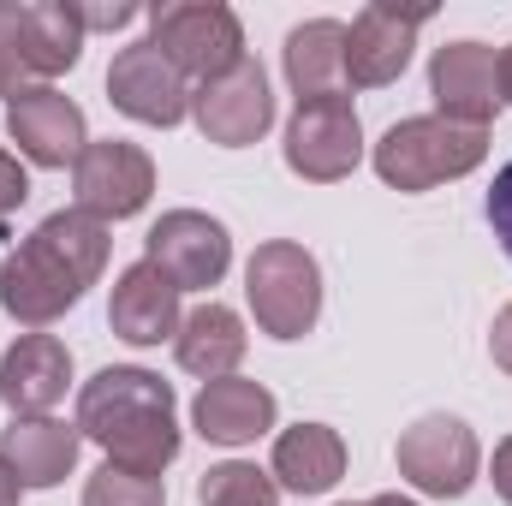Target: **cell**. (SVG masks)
Here are the masks:
<instances>
[{
  "label": "cell",
  "instance_id": "cell-11",
  "mask_svg": "<svg viewBox=\"0 0 512 506\" xmlns=\"http://www.w3.org/2000/svg\"><path fill=\"white\" fill-rule=\"evenodd\" d=\"M108 102L137 120V126H179L185 114H191V84L173 72V60L161 54V48H149V42H131L114 54V66H108Z\"/></svg>",
  "mask_w": 512,
  "mask_h": 506
},
{
  "label": "cell",
  "instance_id": "cell-8",
  "mask_svg": "<svg viewBox=\"0 0 512 506\" xmlns=\"http://www.w3.org/2000/svg\"><path fill=\"white\" fill-rule=\"evenodd\" d=\"M72 191H78L84 215H96V221H131L155 197V161H149V149H137L126 137L84 143V155L72 167Z\"/></svg>",
  "mask_w": 512,
  "mask_h": 506
},
{
  "label": "cell",
  "instance_id": "cell-24",
  "mask_svg": "<svg viewBox=\"0 0 512 506\" xmlns=\"http://www.w3.org/2000/svg\"><path fill=\"white\" fill-rule=\"evenodd\" d=\"M197 506H280V489H274L268 471H256L245 459H227V465H209L203 471Z\"/></svg>",
  "mask_w": 512,
  "mask_h": 506
},
{
  "label": "cell",
  "instance_id": "cell-33",
  "mask_svg": "<svg viewBox=\"0 0 512 506\" xmlns=\"http://www.w3.org/2000/svg\"><path fill=\"white\" fill-rule=\"evenodd\" d=\"M501 102H512V48H501Z\"/></svg>",
  "mask_w": 512,
  "mask_h": 506
},
{
  "label": "cell",
  "instance_id": "cell-34",
  "mask_svg": "<svg viewBox=\"0 0 512 506\" xmlns=\"http://www.w3.org/2000/svg\"><path fill=\"white\" fill-rule=\"evenodd\" d=\"M364 506H417V501H405V495H376V501H364Z\"/></svg>",
  "mask_w": 512,
  "mask_h": 506
},
{
  "label": "cell",
  "instance_id": "cell-7",
  "mask_svg": "<svg viewBox=\"0 0 512 506\" xmlns=\"http://www.w3.org/2000/svg\"><path fill=\"white\" fill-rule=\"evenodd\" d=\"M143 262H155L179 292H209L233 268V239L203 209H167L143 239Z\"/></svg>",
  "mask_w": 512,
  "mask_h": 506
},
{
  "label": "cell",
  "instance_id": "cell-10",
  "mask_svg": "<svg viewBox=\"0 0 512 506\" xmlns=\"http://www.w3.org/2000/svg\"><path fill=\"white\" fill-rule=\"evenodd\" d=\"M429 96L441 120L489 131V120L507 108L501 102V54L489 42H447L429 60Z\"/></svg>",
  "mask_w": 512,
  "mask_h": 506
},
{
  "label": "cell",
  "instance_id": "cell-14",
  "mask_svg": "<svg viewBox=\"0 0 512 506\" xmlns=\"http://www.w3.org/2000/svg\"><path fill=\"white\" fill-rule=\"evenodd\" d=\"M78 298H84V280H78L54 251H42L36 239H24L18 251H6V262H0V304H6L12 322L48 328V322H60Z\"/></svg>",
  "mask_w": 512,
  "mask_h": 506
},
{
  "label": "cell",
  "instance_id": "cell-6",
  "mask_svg": "<svg viewBox=\"0 0 512 506\" xmlns=\"http://www.w3.org/2000/svg\"><path fill=\"white\" fill-rule=\"evenodd\" d=\"M364 161V126L352 96H322L298 102L286 120V167L310 185H340Z\"/></svg>",
  "mask_w": 512,
  "mask_h": 506
},
{
  "label": "cell",
  "instance_id": "cell-9",
  "mask_svg": "<svg viewBox=\"0 0 512 506\" xmlns=\"http://www.w3.org/2000/svg\"><path fill=\"white\" fill-rule=\"evenodd\" d=\"M0 48H12L30 78H60L84 54V24H78L72 0H6Z\"/></svg>",
  "mask_w": 512,
  "mask_h": 506
},
{
  "label": "cell",
  "instance_id": "cell-16",
  "mask_svg": "<svg viewBox=\"0 0 512 506\" xmlns=\"http://www.w3.org/2000/svg\"><path fill=\"white\" fill-rule=\"evenodd\" d=\"M66 381H72V352L54 334H24L0 358V399L12 417H48L66 399Z\"/></svg>",
  "mask_w": 512,
  "mask_h": 506
},
{
  "label": "cell",
  "instance_id": "cell-1",
  "mask_svg": "<svg viewBox=\"0 0 512 506\" xmlns=\"http://www.w3.org/2000/svg\"><path fill=\"white\" fill-rule=\"evenodd\" d=\"M78 435L108 453V465L161 477L179 459V417H173V387L155 370L108 364L78 387Z\"/></svg>",
  "mask_w": 512,
  "mask_h": 506
},
{
  "label": "cell",
  "instance_id": "cell-2",
  "mask_svg": "<svg viewBox=\"0 0 512 506\" xmlns=\"http://www.w3.org/2000/svg\"><path fill=\"white\" fill-rule=\"evenodd\" d=\"M489 155V131L459 126V120H441V114H417V120H399L382 131L376 143V173L393 191H435L447 179H465L477 173Z\"/></svg>",
  "mask_w": 512,
  "mask_h": 506
},
{
  "label": "cell",
  "instance_id": "cell-4",
  "mask_svg": "<svg viewBox=\"0 0 512 506\" xmlns=\"http://www.w3.org/2000/svg\"><path fill=\"white\" fill-rule=\"evenodd\" d=\"M149 48H161L173 60L179 78H227L245 54V24L233 6L221 0H173V6H155L149 12Z\"/></svg>",
  "mask_w": 512,
  "mask_h": 506
},
{
  "label": "cell",
  "instance_id": "cell-25",
  "mask_svg": "<svg viewBox=\"0 0 512 506\" xmlns=\"http://www.w3.org/2000/svg\"><path fill=\"white\" fill-rule=\"evenodd\" d=\"M84 506H167L161 477H137L120 465H102L90 483H84Z\"/></svg>",
  "mask_w": 512,
  "mask_h": 506
},
{
  "label": "cell",
  "instance_id": "cell-12",
  "mask_svg": "<svg viewBox=\"0 0 512 506\" xmlns=\"http://www.w3.org/2000/svg\"><path fill=\"white\" fill-rule=\"evenodd\" d=\"M191 120L209 143L221 149H245L262 131L274 126V96H268V78L256 60H239L227 78H209L191 90Z\"/></svg>",
  "mask_w": 512,
  "mask_h": 506
},
{
  "label": "cell",
  "instance_id": "cell-18",
  "mask_svg": "<svg viewBox=\"0 0 512 506\" xmlns=\"http://www.w3.org/2000/svg\"><path fill=\"white\" fill-rule=\"evenodd\" d=\"M280 405L262 381H245V376H221V381H203L197 405H191V423L203 441L215 447H251L274 429Z\"/></svg>",
  "mask_w": 512,
  "mask_h": 506
},
{
  "label": "cell",
  "instance_id": "cell-35",
  "mask_svg": "<svg viewBox=\"0 0 512 506\" xmlns=\"http://www.w3.org/2000/svg\"><path fill=\"white\" fill-rule=\"evenodd\" d=\"M346 506H352V501H346ZM358 506H364V501H358Z\"/></svg>",
  "mask_w": 512,
  "mask_h": 506
},
{
  "label": "cell",
  "instance_id": "cell-21",
  "mask_svg": "<svg viewBox=\"0 0 512 506\" xmlns=\"http://www.w3.org/2000/svg\"><path fill=\"white\" fill-rule=\"evenodd\" d=\"M245 346H251V334H245V322H239V310H227V304H197V310H185V322H179V334H173V358H179V370L197 381H221L233 376L239 364H245Z\"/></svg>",
  "mask_w": 512,
  "mask_h": 506
},
{
  "label": "cell",
  "instance_id": "cell-20",
  "mask_svg": "<svg viewBox=\"0 0 512 506\" xmlns=\"http://www.w3.org/2000/svg\"><path fill=\"white\" fill-rule=\"evenodd\" d=\"M268 477L286 495H328L346 477V441H340V429H328V423H292V429H280Z\"/></svg>",
  "mask_w": 512,
  "mask_h": 506
},
{
  "label": "cell",
  "instance_id": "cell-22",
  "mask_svg": "<svg viewBox=\"0 0 512 506\" xmlns=\"http://www.w3.org/2000/svg\"><path fill=\"white\" fill-rule=\"evenodd\" d=\"M286 60V84L298 102H322V96H346V24L340 18H310L286 36L280 48Z\"/></svg>",
  "mask_w": 512,
  "mask_h": 506
},
{
  "label": "cell",
  "instance_id": "cell-29",
  "mask_svg": "<svg viewBox=\"0 0 512 506\" xmlns=\"http://www.w3.org/2000/svg\"><path fill=\"white\" fill-rule=\"evenodd\" d=\"M24 90H36V84H30V72L18 66V54H12V48H0V102H18Z\"/></svg>",
  "mask_w": 512,
  "mask_h": 506
},
{
  "label": "cell",
  "instance_id": "cell-13",
  "mask_svg": "<svg viewBox=\"0 0 512 506\" xmlns=\"http://www.w3.org/2000/svg\"><path fill=\"white\" fill-rule=\"evenodd\" d=\"M423 24H429V6H417V12H399L387 0L364 6L346 24V84L352 90H387L411 66V48H417Z\"/></svg>",
  "mask_w": 512,
  "mask_h": 506
},
{
  "label": "cell",
  "instance_id": "cell-17",
  "mask_svg": "<svg viewBox=\"0 0 512 506\" xmlns=\"http://www.w3.org/2000/svg\"><path fill=\"white\" fill-rule=\"evenodd\" d=\"M108 322L126 346H161L179 334V286L155 268V262H131L126 274L114 280V298H108Z\"/></svg>",
  "mask_w": 512,
  "mask_h": 506
},
{
  "label": "cell",
  "instance_id": "cell-23",
  "mask_svg": "<svg viewBox=\"0 0 512 506\" xmlns=\"http://www.w3.org/2000/svg\"><path fill=\"white\" fill-rule=\"evenodd\" d=\"M42 251H54L84 286H96L102 280V268H108V221H96V215H84V209H54L36 233H30Z\"/></svg>",
  "mask_w": 512,
  "mask_h": 506
},
{
  "label": "cell",
  "instance_id": "cell-30",
  "mask_svg": "<svg viewBox=\"0 0 512 506\" xmlns=\"http://www.w3.org/2000/svg\"><path fill=\"white\" fill-rule=\"evenodd\" d=\"M489 352H495V364H501V370L512 376V304L501 310V316H495V334H489Z\"/></svg>",
  "mask_w": 512,
  "mask_h": 506
},
{
  "label": "cell",
  "instance_id": "cell-5",
  "mask_svg": "<svg viewBox=\"0 0 512 506\" xmlns=\"http://www.w3.org/2000/svg\"><path fill=\"white\" fill-rule=\"evenodd\" d=\"M399 477L417 489V495H429V501H459V495H471V483H477V471H483V447H477V435H471V423H459V417H447V411H435V417H417L405 435H399Z\"/></svg>",
  "mask_w": 512,
  "mask_h": 506
},
{
  "label": "cell",
  "instance_id": "cell-32",
  "mask_svg": "<svg viewBox=\"0 0 512 506\" xmlns=\"http://www.w3.org/2000/svg\"><path fill=\"white\" fill-rule=\"evenodd\" d=\"M18 495H24V483H18V471L0 459V506H18Z\"/></svg>",
  "mask_w": 512,
  "mask_h": 506
},
{
  "label": "cell",
  "instance_id": "cell-28",
  "mask_svg": "<svg viewBox=\"0 0 512 506\" xmlns=\"http://www.w3.org/2000/svg\"><path fill=\"white\" fill-rule=\"evenodd\" d=\"M72 12H78L84 36H90V30H126V24L143 18V6H131V0H120V6H72Z\"/></svg>",
  "mask_w": 512,
  "mask_h": 506
},
{
  "label": "cell",
  "instance_id": "cell-19",
  "mask_svg": "<svg viewBox=\"0 0 512 506\" xmlns=\"http://www.w3.org/2000/svg\"><path fill=\"white\" fill-rule=\"evenodd\" d=\"M78 447H84L78 423H60V417H12V423L0 429V459L18 471L24 489H54V483H66L72 465H78Z\"/></svg>",
  "mask_w": 512,
  "mask_h": 506
},
{
  "label": "cell",
  "instance_id": "cell-3",
  "mask_svg": "<svg viewBox=\"0 0 512 506\" xmlns=\"http://www.w3.org/2000/svg\"><path fill=\"white\" fill-rule=\"evenodd\" d=\"M245 298L268 340H304L322 316V268L292 239H268L245 262Z\"/></svg>",
  "mask_w": 512,
  "mask_h": 506
},
{
  "label": "cell",
  "instance_id": "cell-26",
  "mask_svg": "<svg viewBox=\"0 0 512 506\" xmlns=\"http://www.w3.org/2000/svg\"><path fill=\"white\" fill-rule=\"evenodd\" d=\"M489 227H495V239H501V251L512 262V161L495 173V185H489Z\"/></svg>",
  "mask_w": 512,
  "mask_h": 506
},
{
  "label": "cell",
  "instance_id": "cell-27",
  "mask_svg": "<svg viewBox=\"0 0 512 506\" xmlns=\"http://www.w3.org/2000/svg\"><path fill=\"white\" fill-rule=\"evenodd\" d=\"M24 197H30V173L18 167L12 149H0V221H6L12 209H24Z\"/></svg>",
  "mask_w": 512,
  "mask_h": 506
},
{
  "label": "cell",
  "instance_id": "cell-15",
  "mask_svg": "<svg viewBox=\"0 0 512 506\" xmlns=\"http://www.w3.org/2000/svg\"><path fill=\"white\" fill-rule=\"evenodd\" d=\"M6 137L18 143L24 161L36 167H78L84 143H90V126H84V108L48 84L24 90L18 102H6Z\"/></svg>",
  "mask_w": 512,
  "mask_h": 506
},
{
  "label": "cell",
  "instance_id": "cell-31",
  "mask_svg": "<svg viewBox=\"0 0 512 506\" xmlns=\"http://www.w3.org/2000/svg\"><path fill=\"white\" fill-rule=\"evenodd\" d=\"M489 477H495V495L512 506V435L495 447V465H489Z\"/></svg>",
  "mask_w": 512,
  "mask_h": 506
}]
</instances>
